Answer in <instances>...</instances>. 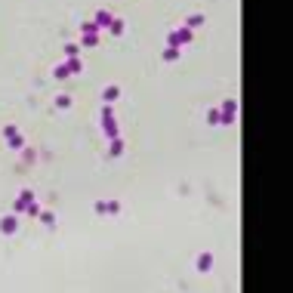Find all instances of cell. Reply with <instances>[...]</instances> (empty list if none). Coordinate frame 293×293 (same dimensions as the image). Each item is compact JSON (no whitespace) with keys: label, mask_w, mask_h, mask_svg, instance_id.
<instances>
[{"label":"cell","mask_w":293,"mask_h":293,"mask_svg":"<svg viewBox=\"0 0 293 293\" xmlns=\"http://www.w3.org/2000/svg\"><path fill=\"white\" fill-rule=\"evenodd\" d=\"M77 53H80L77 44H65V56H68V59H77Z\"/></svg>","instance_id":"obj_20"},{"label":"cell","mask_w":293,"mask_h":293,"mask_svg":"<svg viewBox=\"0 0 293 293\" xmlns=\"http://www.w3.org/2000/svg\"><path fill=\"white\" fill-rule=\"evenodd\" d=\"M80 40H83L87 46H96V44H99V28H96L93 22H83V25H80Z\"/></svg>","instance_id":"obj_5"},{"label":"cell","mask_w":293,"mask_h":293,"mask_svg":"<svg viewBox=\"0 0 293 293\" xmlns=\"http://www.w3.org/2000/svg\"><path fill=\"white\" fill-rule=\"evenodd\" d=\"M207 123H210V127L219 123V108H207Z\"/></svg>","instance_id":"obj_18"},{"label":"cell","mask_w":293,"mask_h":293,"mask_svg":"<svg viewBox=\"0 0 293 293\" xmlns=\"http://www.w3.org/2000/svg\"><path fill=\"white\" fill-rule=\"evenodd\" d=\"M111 19H114V15L108 13V10H99V13H96V19H93V25H96L99 31H105L108 25H111Z\"/></svg>","instance_id":"obj_8"},{"label":"cell","mask_w":293,"mask_h":293,"mask_svg":"<svg viewBox=\"0 0 293 293\" xmlns=\"http://www.w3.org/2000/svg\"><path fill=\"white\" fill-rule=\"evenodd\" d=\"M238 117V99H225L219 105V123H234Z\"/></svg>","instance_id":"obj_4"},{"label":"cell","mask_w":293,"mask_h":293,"mask_svg":"<svg viewBox=\"0 0 293 293\" xmlns=\"http://www.w3.org/2000/svg\"><path fill=\"white\" fill-rule=\"evenodd\" d=\"M65 68H68V74H80L83 71V62H80V59H68V62H65Z\"/></svg>","instance_id":"obj_14"},{"label":"cell","mask_w":293,"mask_h":293,"mask_svg":"<svg viewBox=\"0 0 293 293\" xmlns=\"http://www.w3.org/2000/svg\"><path fill=\"white\" fill-rule=\"evenodd\" d=\"M191 37H195V31H188L185 25H179V28H173L170 34H167V46H176V49H179L182 44H191Z\"/></svg>","instance_id":"obj_1"},{"label":"cell","mask_w":293,"mask_h":293,"mask_svg":"<svg viewBox=\"0 0 293 293\" xmlns=\"http://www.w3.org/2000/svg\"><path fill=\"white\" fill-rule=\"evenodd\" d=\"M123 154V139L117 136V139H111V157H121Z\"/></svg>","instance_id":"obj_15"},{"label":"cell","mask_w":293,"mask_h":293,"mask_svg":"<svg viewBox=\"0 0 293 293\" xmlns=\"http://www.w3.org/2000/svg\"><path fill=\"white\" fill-rule=\"evenodd\" d=\"M3 139L10 142V148H15V152H22V148H25V139H22V133H19L15 123H6V127H3Z\"/></svg>","instance_id":"obj_3"},{"label":"cell","mask_w":293,"mask_h":293,"mask_svg":"<svg viewBox=\"0 0 293 293\" xmlns=\"http://www.w3.org/2000/svg\"><path fill=\"white\" fill-rule=\"evenodd\" d=\"M200 25H204V13H191L188 19H185V28H188V31H195V28H200Z\"/></svg>","instance_id":"obj_12"},{"label":"cell","mask_w":293,"mask_h":293,"mask_svg":"<svg viewBox=\"0 0 293 293\" xmlns=\"http://www.w3.org/2000/svg\"><path fill=\"white\" fill-rule=\"evenodd\" d=\"M108 34H111V37L123 34V19H117V15H114V19H111V25H108Z\"/></svg>","instance_id":"obj_13"},{"label":"cell","mask_w":293,"mask_h":293,"mask_svg":"<svg viewBox=\"0 0 293 293\" xmlns=\"http://www.w3.org/2000/svg\"><path fill=\"white\" fill-rule=\"evenodd\" d=\"M53 77H59V80L71 77V74H68V68H65V62H62V65H56V68H53Z\"/></svg>","instance_id":"obj_19"},{"label":"cell","mask_w":293,"mask_h":293,"mask_svg":"<svg viewBox=\"0 0 293 293\" xmlns=\"http://www.w3.org/2000/svg\"><path fill=\"white\" fill-rule=\"evenodd\" d=\"M96 213H121V200H96Z\"/></svg>","instance_id":"obj_7"},{"label":"cell","mask_w":293,"mask_h":293,"mask_svg":"<svg viewBox=\"0 0 293 293\" xmlns=\"http://www.w3.org/2000/svg\"><path fill=\"white\" fill-rule=\"evenodd\" d=\"M25 213H28V216H40V204H37V200H31V204H28V210H25Z\"/></svg>","instance_id":"obj_21"},{"label":"cell","mask_w":293,"mask_h":293,"mask_svg":"<svg viewBox=\"0 0 293 293\" xmlns=\"http://www.w3.org/2000/svg\"><path fill=\"white\" fill-rule=\"evenodd\" d=\"M0 231H3V234H15V231H19V216H3V219H0Z\"/></svg>","instance_id":"obj_6"},{"label":"cell","mask_w":293,"mask_h":293,"mask_svg":"<svg viewBox=\"0 0 293 293\" xmlns=\"http://www.w3.org/2000/svg\"><path fill=\"white\" fill-rule=\"evenodd\" d=\"M161 59H164V62H176V59H179V49H176V46H167Z\"/></svg>","instance_id":"obj_16"},{"label":"cell","mask_w":293,"mask_h":293,"mask_svg":"<svg viewBox=\"0 0 293 293\" xmlns=\"http://www.w3.org/2000/svg\"><path fill=\"white\" fill-rule=\"evenodd\" d=\"M31 200H34V195H31L28 188H25L22 195H19V200H15V213H25V210H28V204H31Z\"/></svg>","instance_id":"obj_10"},{"label":"cell","mask_w":293,"mask_h":293,"mask_svg":"<svg viewBox=\"0 0 293 293\" xmlns=\"http://www.w3.org/2000/svg\"><path fill=\"white\" fill-rule=\"evenodd\" d=\"M195 265H198V272H210L213 269V253H200Z\"/></svg>","instance_id":"obj_11"},{"label":"cell","mask_w":293,"mask_h":293,"mask_svg":"<svg viewBox=\"0 0 293 293\" xmlns=\"http://www.w3.org/2000/svg\"><path fill=\"white\" fill-rule=\"evenodd\" d=\"M102 133H105L108 139H117V136H121V130H117V121H114L111 105H102Z\"/></svg>","instance_id":"obj_2"},{"label":"cell","mask_w":293,"mask_h":293,"mask_svg":"<svg viewBox=\"0 0 293 293\" xmlns=\"http://www.w3.org/2000/svg\"><path fill=\"white\" fill-rule=\"evenodd\" d=\"M56 108H62V111H65V108H71V96H68V93L56 96Z\"/></svg>","instance_id":"obj_17"},{"label":"cell","mask_w":293,"mask_h":293,"mask_svg":"<svg viewBox=\"0 0 293 293\" xmlns=\"http://www.w3.org/2000/svg\"><path fill=\"white\" fill-rule=\"evenodd\" d=\"M117 96H121V87H117V83H108V87L102 90V102H105V105H111Z\"/></svg>","instance_id":"obj_9"}]
</instances>
